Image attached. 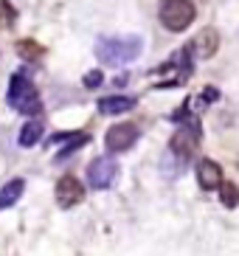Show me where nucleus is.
Wrapping results in <instances>:
<instances>
[{"label":"nucleus","instance_id":"1","mask_svg":"<svg viewBox=\"0 0 239 256\" xmlns=\"http://www.w3.org/2000/svg\"><path fill=\"white\" fill-rule=\"evenodd\" d=\"M144 40L138 34H124V37H98L96 40V60L102 65H130L141 56Z\"/></svg>","mask_w":239,"mask_h":256},{"label":"nucleus","instance_id":"2","mask_svg":"<svg viewBox=\"0 0 239 256\" xmlns=\"http://www.w3.org/2000/svg\"><path fill=\"white\" fill-rule=\"evenodd\" d=\"M8 104L12 110L22 116H37L42 113V98H40V90L34 88L28 76L22 74H14L12 76V82H8Z\"/></svg>","mask_w":239,"mask_h":256},{"label":"nucleus","instance_id":"3","mask_svg":"<svg viewBox=\"0 0 239 256\" xmlns=\"http://www.w3.org/2000/svg\"><path fill=\"white\" fill-rule=\"evenodd\" d=\"M197 8L192 0H164L160 3V23L169 31H186L194 23Z\"/></svg>","mask_w":239,"mask_h":256},{"label":"nucleus","instance_id":"4","mask_svg":"<svg viewBox=\"0 0 239 256\" xmlns=\"http://www.w3.org/2000/svg\"><path fill=\"white\" fill-rule=\"evenodd\" d=\"M118 178V164L112 158H96L93 164L88 166V183L90 188H98V192H104L116 183Z\"/></svg>","mask_w":239,"mask_h":256},{"label":"nucleus","instance_id":"5","mask_svg":"<svg viewBox=\"0 0 239 256\" xmlns=\"http://www.w3.org/2000/svg\"><path fill=\"white\" fill-rule=\"evenodd\" d=\"M138 136H141V130L135 127V124L121 121V124H112V127L107 130L104 144H107V150H110V152H127L130 146L138 141Z\"/></svg>","mask_w":239,"mask_h":256},{"label":"nucleus","instance_id":"6","mask_svg":"<svg viewBox=\"0 0 239 256\" xmlns=\"http://www.w3.org/2000/svg\"><path fill=\"white\" fill-rule=\"evenodd\" d=\"M197 144H200V124L186 121L180 127V132L172 138V155H178V158H192L197 150Z\"/></svg>","mask_w":239,"mask_h":256},{"label":"nucleus","instance_id":"7","mask_svg":"<svg viewBox=\"0 0 239 256\" xmlns=\"http://www.w3.org/2000/svg\"><path fill=\"white\" fill-rule=\"evenodd\" d=\"M54 194H56V206H60V208H74V206L82 203L84 188H82V183L76 180L74 174H65V178H60V183H56V188H54Z\"/></svg>","mask_w":239,"mask_h":256},{"label":"nucleus","instance_id":"8","mask_svg":"<svg viewBox=\"0 0 239 256\" xmlns=\"http://www.w3.org/2000/svg\"><path fill=\"white\" fill-rule=\"evenodd\" d=\"M217 46H220V34L214 28H202L192 42H188V51H194V56L200 60H211L217 54Z\"/></svg>","mask_w":239,"mask_h":256},{"label":"nucleus","instance_id":"9","mask_svg":"<svg viewBox=\"0 0 239 256\" xmlns=\"http://www.w3.org/2000/svg\"><path fill=\"white\" fill-rule=\"evenodd\" d=\"M197 183L202 186V192H214V188L222 186V169H220L214 160L202 158L197 164Z\"/></svg>","mask_w":239,"mask_h":256},{"label":"nucleus","instance_id":"10","mask_svg":"<svg viewBox=\"0 0 239 256\" xmlns=\"http://www.w3.org/2000/svg\"><path fill=\"white\" fill-rule=\"evenodd\" d=\"M135 104H138V98H132V96H104V98H98V113L121 116V113H130Z\"/></svg>","mask_w":239,"mask_h":256},{"label":"nucleus","instance_id":"11","mask_svg":"<svg viewBox=\"0 0 239 256\" xmlns=\"http://www.w3.org/2000/svg\"><path fill=\"white\" fill-rule=\"evenodd\" d=\"M22 188H26V183H22L20 178H17V180H8L6 186L0 188V211L12 208V206L22 197Z\"/></svg>","mask_w":239,"mask_h":256},{"label":"nucleus","instance_id":"12","mask_svg":"<svg viewBox=\"0 0 239 256\" xmlns=\"http://www.w3.org/2000/svg\"><path fill=\"white\" fill-rule=\"evenodd\" d=\"M42 121H26L20 130V136H17V141H20V146H26V150H31L34 144L42 138Z\"/></svg>","mask_w":239,"mask_h":256},{"label":"nucleus","instance_id":"13","mask_svg":"<svg viewBox=\"0 0 239 256\" xmlns=\"http://www.w3.org/2000/svg\"><path fill=\"white\" fill-rule=\"evenodd\" d=\"M17 20V8L8 0H0V28H12Z\"/></svg>","mask_w":239,"mask_h":256},{"label":"nucleus","instance_id":"14","mask_svg":"<svg viewBox=\"0 0 239 256\" xmlns=\"http://www.w3.org/2000/svg\"><path fill=\"white\" fill-rule=\"evenodd\" d=\"M220 188H222V206L234 208V206L239 203V188L234 186V183H225V186H220Z\"/></svg>","mask_w":239,"mask_h":256},{"label":"nucleus","instance_id":"15","mask_svg":"<svg viewBox=\"0 0 239 256\" xmlns=\"http://www.w3.org/2000/svg\"><path fill=\"white\" fill-rule=\"evenodd\" d=\"M17 51H28L26 56H31V60H37L40 54H42V48H40V46H34V42H20V46H17Z\"/></svg>","mask_w":239,"mask_h":256},{"label":"nucleus","instance_id":"16","mask_svg":"<svg viewBox=\"0 0 239 256\" xmlns=\"http://www.w3.org/2000/svg\"><path fill=\"white\" fill-rule=\"evenodd\" d=\"M102 84V74L98 70H90L88 76H84V88H98Z\"/></svg>","mask_w":239,"mask_h":256}]
</instances>
